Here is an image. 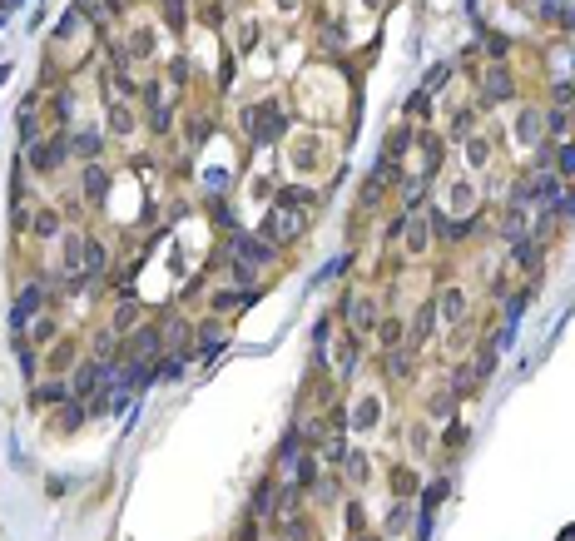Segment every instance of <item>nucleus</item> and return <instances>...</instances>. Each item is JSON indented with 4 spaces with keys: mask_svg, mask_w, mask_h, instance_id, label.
Returning a JSON list of instances; mask_svg holds the SVG:
<instances>
[{
    "mask_svg": "<svg viewBox=\"0 0 575 541\" xmlns=\"http://www.w3.org/2000/svg\"><path fill=\"white\" fill-rule=\"evenodd\" d=\"M35 308H40V288H25V293H20V303L10 308V328H15V333L30 323V313H35Z\"/></svg>",
    "mask_w": 575,
    "mask_h": 541,
    "instance_id": "nucleus-7",
    "label": "nucleus"
},
{
    "mask_svg": "<svg viewBox=\"0 0 575 541\" xmlns=\"http://www.w3.org/2000/svg\"><path fill=\"white\" fill-rule=\"evenodd\" d=\"M134 55H154V30H149V25L134 30Z\"/></svg>",
    "mask_w": 575,
    "mask_h": 541,
    "instance_id": "nucleus-21",
    "label": "nucleus"
},
{
    "mask_svg": "<svg viewBox=\"0 0 575 541\" xmlns=\"http://www.w3.org/2000/svg\"><path fill=\"white\" fill-rule=\"evenodd\" d=\"M446 75H451V70H446V65H436V70L427 75V90H436V85H446Z\"/></svg>",
    "mask_w": 575,
    "mask_h": 541,
    "instance_id": "nucleus-32",
    "label": "nucleus"
},
{
    "mask_svg": "<svg viewBox=\"0 0 575 541\" xmlns=\"http://www.w3.org/2000/svg\"><path fill=\"white\" fill-rule=\"evenodd\" d=\"M60 164H65V139H40L30 149V169L35 174H55Z\"/></svg>",
    "mask_w": 575,
    "mask_h": 541,
    "instance_id": "nucleus-1",
    "label": "nucleus"
},
{
    "mask_svg": "<svg viewBox=\"0 0 575 541\" xmlns=\"http://www.w3.org/2000/svg\"><path fill=\"white\" fill-rule=\"evenodd\" d=\"M268 234L283 244V239H298L303 234V213H288V209H273L268 213Z\"/></svg>",
    "mask_w": 575,
    "mask_h": 541,
    "instance_id": "nucleus-3",
    "label": "nucleus"
},
{
    "mask_svg": "<svg viewBox=\"0 0 575 541\" xmlns=\"http://www.w3.org/2000/svg\"><path fill=\"white\" fill-rule=\"evenodd\" d=\"M481 94H486V104H501V99H511V75H506V70H491V75L481 80Z\"/></svg>",
    "mask_w": 575,
    "mask_h": 541,
    "instance_id": "nucleus-6",
    "label": "nucleus"
},
{
    "mask_svg": "<svg viewBox=\"0 0 575 541\" xmlns=\"http://www.w3.org/2000/svg\"><path fill=\"white\" fill-rule=\"evenodd\" d=\"M348 308H353V323H357V328H372V323H377V303H372V298H353Z\"/></svg>",
    "mask_w": 575,
    "mask_h": 541,
    "instance_id": "nucleus-10",
    "label": "nucleus"
},
{
    "mask_svg": "<svg viewBox=\"0 0 575 541\" xmlns=\"http://www.w3.org/2000/svg\"><path fill=\"white\" fill-rule=\"evenodd\" d=\"M298 6H303V0H273V10H283V15H293Z\"/></svg>",
    "mask_w": 575,
    "mask_h": 541,
    "instance_id": "nucleus-35",
    "label": "nucleus"
},
{
    "mask_svg": "<svg viewBox=\"0 0 575 541\" xmlns=\"http://www.w3.org/2000/svg\"><path fill=\"white\" fill-rule=\"evenodd\" d=\"M104 258H109V253H104V244H94V239H90V244H85V274H99Z\"/></svg>",
    "mask_w": 575,
    "mask_h": 541,
    "instance_id": "nucleus-13",
    "label": "nucleus"
},
{
    "mask_svg": "<svg viewBox=\"0 0 575 541\" xmlns=\"http://www.w3.org/2000/svg\"><path fill=\"white\" fill-rule=\"evenodd\" d=\"M471 199H476V189H471L467 179H462V184H451V209H456V213H467V209H471Z\"/></svg>",
    "mask_w": 575,
    "mask_h": 541,
    "instance_id": "nucleus-12",
    "label": "nucleus"
},
{
    "mask_svg": "<svg viewBox=\"0 0 575 541\" xmlns=\"http://www.w3.org/2000/svg\"><path fill=\"white\" fill-rule=\"evenodd\" d=\"M134 318H139V308H134V303H125V308H120V318H114V328H129Z\"/></svg>",
    "mask_w": 575,
    "mask_h": 541,
    "instance_id": "nucleus-29",
    "label": "nucleus"
},
{
    "mask_svg": "<svg viewBox=\"0 0 575 541\" xmlns=\"http://www.w3.org/2000/svg\"><path fill=\"white\" fill-rule=\"evenodd\" d=\"M134 348H139L134 358H154V348H159V333H154V328H144V333H134Z\"/></svg>",
    "mask_w": 575,
    "mask_h": 541,
    "instance_id": "nucleus-18",
    "label": "nucleus"
},
{
    "mask_svg": "<svg viewBox=\"0 0 575 541\" xmlns=\"http://www.w3.org/2000/svg\"><path fill=\"white\" fill-rule=\"evenodd\" d=\"M555 169L560 174H575V144H560L555 149Z\"/></svg>",
    "mask_w": 575,
    "mask_h": 541,
    "instance_id": "nucleus-22",
    "label": "nucleus"
},
{
    "mask_svg": "<svg viewBox=\"0 0 575 541\" xmlns=\"http://www.w3.org/2000/svg\"><path fill=\"white\" fill-rule=\"evenodd\" d=\"M451 134H471V115L462 110V115H456V125H451Z\"/></svg>",
    "mask_w": 575,
    "mask_h": 541,
    "instance_id": "nucleus-33",
    "label": "nucleus"
},
{
    "mask_svg": "<svg viewBox=\"0 0 575 541\" xmlns=\"http://www.w3.org/2000/svg\"><path fill=\"white\" fill-rule=\"evenodd\" d=\"M432 313H436V308H422V313H417V328H412V343H422V338H427V328H432Z\"/></svg>",
    "mask_w": 575,
    "mask_h": 541,
    "instance_id": "nucleus-24",
    "label": "nucleus"
},
{
    "mask_svg": "<svg viewBox=\"0 0 575 541\" xmlns=\"http://www.w3.org/2000/svg\"><path fill=\"white\" fill-rule=\"evenodd\" d=\"M392 486H397V497H412V492H417V472H412V467H402V472L392 477Z\"/></svg>",
    "mask_w": 575,
    "mask_h": 541,
    "instance_id": "nucleus-16",
    "label": "nucleus"
},
{
    "mask_svg": "<svg viewBox=\"0 0 575 541\" xmlns=\"http://www.w3.org/2000/svg\"><path fill=\"white\" fill-rule=\"evenodd\" d=\"M446 412H451V393H446V398H436V402H432V417H446Z\"/></svg>",
    "mask_w": 575,
    "mask_h": 541,
    "instance_id": "nucleus-34",
    "label": "nucleus"
},
{
    "mask_svg": "<svg viewBox=\"0 0 575 541\" xmlns=\"http://www.w3.org/2000/svg\"><path fill=\"white\" fill-rule=\"evenodd\" d=\"M40 402H65V383H45L40 388Z\"/></svg>",
    "mask_w": 575,
    "mask_h": 541,
    "instance_id": "nucleus-26",
    "label": "nucleus"
},
{
    "mask_svg": "<svg viewBox=\"0 0 575 541\" xmlns=\"http://www.w3.org/2000/svg\"><path fill=\"white\" fill-rule=\"evenodd\" d=\"M402 353H407V348H397V353L387 358V367H392V377H402V372H407V367H412V363H407V358H402Z\"/></svg>",
    "mask_w": 575,
    "mask_h": 541,
    "instance_id": "nucleus-28",
    "label": "nucleus"
},
{
    "mask_svg": "<svg viewBox=\"0 0 575 541\" xmlns=\"http://www.w3.org/2000/svg\"><path fill=\"white\" fill-rule=\"evenodd\" d=\"M377 422H382V398H377V393H362V398L353 402V427H357V432H372Z\"/></svg>",
    "mask_w": 575,
    "mask_h": 541,
    "instance_id": "nucleus-2",
    "label": "nucleus"
},
{
    "mask_svg": "<svg viewBox=\"0 0 575 541\" xmlns=\"http://www.w3.org/2000/svg\"><path fill=\"white\" fill-rule=\"evenodd\" d=\"M109 129H114V134H129V129H134V115L125 110V104H114V110H109Z\"/></svg>",
    "mask_w": 575,
    "mask_h": 541,
    "instance_id": "nucleus-14",
    "label": "nucleus"
},
{
    "mask_svg": "<svg viewBox=\"0 0 575 541\" xmlns=\"http://www.w3.org/2000/svg\"><path fill=\"white\" fill-rule=\"evenodd\" d=\"M486 164H491V139L471 134V139H467V169L476 174V169H486Z\"/></svg>",
    "mask_w": 575,
    "mask_h": 541,
    "instance_id": "nucleus-8",
    "label": "nucleus"
},
{
    "mask_svg": "<svg viewBox=\"0 0 575 541\" xmlns=\"http://www.w3.org/2000/svg\"><path fill=\"white\" fill-rule=\"evenodd\" d=\"M353 541H377V536H362V531H357V536H353Z\"/></svg>",
    "mask_w": 575,
    "mask_h": 541,
    "instance_id": "nucleus-36",
    "label": "nucleus"
},
{
    "mask_svg": "<svg viewBox=\"0 0 575 541\" xmlns=\"http://www.w3.org/2000/svg\"><path fill=\"white\" fill-rule=\"evenodd\" d=\"M258 45V25L248 20V25H239V50H253Z\"/></svg>",
    "mask_w": 575,
    "mask_h": 541,
    "instance_id": "nucleus-25",
    "label": "nucleus"
},
{
    "mask_svg": "<svg viewBox=\"0 0 575 541\" xmlns=\"http://www.w3.org/2000/svg\"><path fill=\"white\" fill-rule=\"evenodd\" d=\"M382 338H387V343H397V338H402V323H397V318H387V323H382Z\"/></svg>",
    "mask_w": 575,
    "mask_h": 541,
    "instance_id": "nucleus-31",
    "label": "nucleus"
},
{
    "mask_svg": "<svg viewBox=\"0 0 575 541\" xmlns=\"http://www.w3.org/2000/svg\"><path fill=\"white\" fill-rule=\"evenodd\" d=\"M436 313H441L446 323H462V318H467V293H462V288H446V293L436 298Z\"/></svg>",
    "mask_w": 575,
    "mask_h": 541,
    "instance_id": "nucleus-5",
    "label": "nucleus"
},
{
    "mask_svg": "<svg viewBox=\"0 0 575 541\" xmlns=\"http://www.w3.org/2000/svg\"><path fill=\"white\" fill-rule=\"evenodd\" d=\"M104 184H109L104 169H90V174H85V194H90V199H104Z\"/></svg>",
    "mask_w": 575,
    "mask_h": 541,
    "instance_id": "nucleus-20",
    "label": "nucleus"
},
{
    "mask_svg": "<svg viewBox=\"0 0 575 541\" xmlns=\"http://www.w3.org/2000/svg\"><path fill=\"white\" fill-rule=\"evenodd\" d=\"M407 521H412V507H407V502H397V507H392V517H387V536H402V531H407Z\"/></svg>",
    "mask_w": 575,
    "mask_h": 541,
    "instance_id": "nucleus-11",
    "label": "nucleus"
},
{
    "mask_svg": "<svg viewBox=\"0 0 575 541\" xmlns=\"http://www.w3.org/2000/svg\"><path fill=\"white\" fill-rule=\"evenodd\" d=\"M511 134H516V144H541L546 125H541L536 110H521V115H516V125H511Z\"/></svg>",
    "mask_w": 575,
    "mask_h": 541,
    "instance_id": "nucleus-4",
    "label": "nucleus"
},
{
    "mask_svg": "<svg viewBox=\"0 0 575 541\" xmlns=\"http://www.w3.org/2000/svg\"><path fill=\"white\" fill-rule=\"evenodd\" d=\"M35 234L40 239H55V234H60V213H35Z\"/></svg>",
    "mask_w": 575,
    "mask_h": 541,
    "instance_id": "nucleus-17",
    "label": "nucleus"
},
{
    "mask_svg": "<svg viewBox=\"0 0 575 541\" xmlns=\"http://www.w3.org/2000/svg\"><path fill=\"white\" fill-rule=\"evenodd\" d=\"M75 149H80L85 159H94V154H99V134H90V129H80V134H75Z\"/></svg>",
    "mask_w": 575,
    "mask_h": 541,
    "instance_id": "nucleus-19",
    "label": "nucleus"
},
{
    "mask_svg": "<svg viewBox=\"0 0 575 541\" xmlns=\"http://www.w3.org/2000/svg\"><path fill=\"white\" fill-rule=\"evenodd\" d=\"M516 263H521V268H536V263H541V253H536L531 244H516Z\"/></svg>",
    "mask_w": 575,
    "mask_h": 541,
    "instance_id": "nucleus-23",
    "label": "nucleus"
},
{
    "mask_svg": "<svg viewBox=\"0 0 575 541\" xmlns=\"http://www.w3.org/2000/svg\"><path fill=\"white\" fill-rule=\"evenodd\" d=\"M234 248H239V258H248V268L273 258V248H268V244H258V239H234Z\"/></svg>",
    "mask_w": 575,
    "mask_h": 541,
    "instance_id": "nucleus-9",
    "label": "nucleus"
},
{
    "mask_svg": "<svg viewBox=\"0 0 575 541\" xmlns=\"http://www.w3.org/2000/svg\"><path fill=\"white\" fill-rule=\"evenodd\" d=\"M441 497H446V482H432V492H427V502H422V512L432 517V507H436Z\"/></svg>",
    "mask_w": 575,
    "mask_h": 541,
    "instance_id": "nucleus-27",
    "label": "nucleus"
},
{
    "mask_svg": "<svg viewBox=\"0 0 575 541\" xmlns=\"http://www.w3.org/2000/svg\"><path fill=\"white\" fill-rule=\"evenodd\" d=\"M348 477H353V482H367V477H372V462H367V452H353V457H348Z\"/></svg>",
    "mask_w": 575,
    "mask_h": 541,
    "instance_id": "nucleus-15",
    "label": "nucleus"
},
{
    "mask_svg": "<svg viewBox=\"0 0 575 541\" xmlns=\"http://www.w3.org/2000/svg\"><path fill=\"white\" fill-rule=\"evenodd\" d=\"M45 338H55V323H50V318L35 323V343H45Z\"/></svg>",
    "mask_w": 575,
    "mask_h": 541,
    "instance_id": "nucleus-30",
    "label": "nucleus"
}]
</instances>
